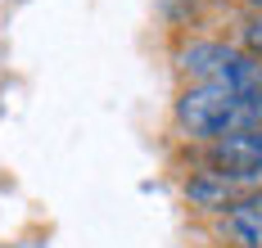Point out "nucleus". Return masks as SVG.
<instances>
[{
  "label": "nucleus",
  "instance_id": "obj_1",
  "mask_svg": "<svg viewBox=\"0 0 262 248\" xmlns=\"http://www.w3.org/2000/svg\"><path fill=\"white\" fill-rule=\"evenodd\" d=\"M258 104L253 100H239L235 90L226 86H190L181 100H177V122H181L190 136H204V140H222L231 131H244V127H258L253 122Z\"/></svg>",
  "mask_w": 262,
  "mask_h": 248
},
{
  "label": "nucleus",
  "instance_id": "obj_2",
  "mask_svg": "<svg viewBox=\"0 0 262 248\" xmlns=\"http://www.w3.org/2000/svg\"><path fill=\"white\" fill-rule=\"evenodd\" d=\"M181 63H185V72L199 77V82L226 86L239 100H253V104L262 100V63L253 55H239V50H226L217 41H204V45H190L181 55Z\"/></svg>",
  "mask_w": 262,
  "mask_h": 248
},
{
  "label": "nucleus",
  "instance_id": "obj_3",
  "mask_svg": "<svg viewBox=\"0 0 262 248\" xmlns=\"http://www.w3.org/2000/svg\"><path fill=\"white\" fill-rule=\"evenodd\" d=\"M212 167L222 176H258L262 167V127H244V131H231V136L212 140Z\"/></svg>",
  "mask_w": 262,
  "mask_h": 248
},
{
  "label": "nucleus",
  "instance_id": "obj_4",
  "mask_svg": "<svg viewBox=\"0 0 262 248\" xmlns=\"http://www.w3.org/2000/svg\"><path fill=\"white\" fill-rule=\"evenodd\" d=\"M226 230H231L244 248H262V194H249V199L231 203Z\"/></svg>",
  "mask_w": 262,
  "mask_h": 248
},
{
  "label": "nucleus",
  "instance_id": "obj_5",
  "mask_svg": "<svg viewBox=\"0 0 262 248\" xmlns=\"http://www.w3.org/2000/svg\"><path fill=\"white\" fill-rule=\"evenodd\" d=\"M231 176H222V171H212V176H199V181H190V203H199V208H226L231 203Z\"/></svg>",
  "mask_w": 262,
  "mask_h": 248
},
{
  "label": "nucleus",
  "instance_id": "obj_6",
  "mask_svg": "<svg viewBox=\"0 0 262 248\" xmlns=\"http://www.w3.org/2000/svg\"><path fill=\"white\" fill-rule=\"evenodd\" d=\"M244 45H249V55H253V59H262V14L244 28Z\"/></svg>",
  "mask_w": 262,
  "mask_h": 248
},
{
  "label": "nucleus",
  "instance_id": "obj_7",
  "mask_svg": "<svg viewBox=\"0 0 262 248\" xmlns=\"http://www.w3.org/2000/svg\"><path fill=\"white\" fill-rule=\"evenodd\" d=\"M253 122H258V127H262V100H258V113H253Z\"/></svg>",
  "mask_w": 262,
  "mask_h": 248
},
{
  "label": "nucleus",
  "instance_id": "obj_8",
  "mask_svg": "<svg viewBox=\"0 0 262 248\" xmlns=\"http://www.w3.org/2000/svg\"><path fill=\"white\" fill-rule=\"evenodd\" d=\"M244 5H258V9H262V0H244Z\"/></svg>",
  "mask_w": 262,
  "mask_h": 248
},
{
  "label": "nucleus",
  "instance_id": "obj_9",
  "mask_svg": "<svg viewBox=\"0 0 262 248\" xmlns=\"http://www.w3.org/2000/svg\"><path fill=\"white\" fill-rule=\"evenodd\" d=\"M253 181H258V185H262V167H258V176H253Z\"/></svg>",
  "mask_w": 262,
  "mask_h": 248
}]
</instances>
